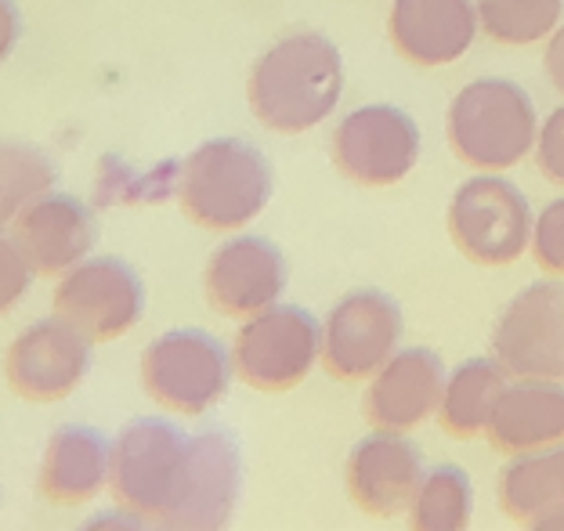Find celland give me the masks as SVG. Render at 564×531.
<instances>
[{
    "instance_id": "30",
    "label": "cell",
    "mask_w": 564,
    "mask_h": 531,
    "mask_svg": "<svg viewBox=\"0 0 564 531\" xmlns=\"http://www.w3.org/2000/svg\"><path fill=\"white\" fill-rule=\"evenodd\" d=\"M543 66H546V76H550V80H554V87L564 95V25H561V30H557L554 36H550Z\"/></svg>"
},
{
    "instance_id": "6",
    "label": "cell",
    "mask_w": 564,
    "mask_h": 531,
    "mask_svg": "<svg viewBox=\"0 0 564 531\" xmlns=\"http://www.w3.org/2000/svg\"><path fill=\"white\" fill-rule=\"evenodd\" d=\"M448 236L474 264H514L532 236L529 199L507 177H470L448 203Z\"/></svg>"
},
{
    "instance_id": "9",
    "label": "cell",
    "mask_w": 564,
    "mask_h": 531,
    "mask_svg": "<svg viewBox=\"0 0 564 531\" xmlns=\"http://www.w3.org/2000/svg\"><path fill=\"white\" fill-rule=\"evenodd\" d=\"M402 340V311L380 290H355L329 311L323 326V369L333 380L355 383L383 369Z\"/></svg>"
},
{
    "instance_id": "15",
    "label": "cell",
    "mask_w": 564,
    "mask_h": 531,
    "mask_svg": "<svg viewBox=\"0 0 564 531\" xmlns=\"http://www.w3.org/2000/svg\"><path fill=\"white\" fill-rule=\"evenodd\" d=\"M95 217L73 196H41L11 221V239L25 257L33 275L55 279L66 275L95 246Z\"/></svg>"
},
{
    "instance_id": "22",
    "label": "cell",
    "mask_w": 564,
    "mask_h": 531,
    "mask_svg": "<svg viewBox=\"0 0 564 531\" xmlns=\"http://www.w3.org/2000/svg\"><path fill=\"white\" fill-rule=\"evenodd\" d=\"M507 391V372L499 361L470 358L445 380V394L438 405V423L448 437L470 442L489 431L496 401Z\"/></svg>"
},
{
    "instance_id": "27",
    "label": "cell",
    "mask_w": 564,
    "mask_h": 531,
    "mask_svg": "<svg viewBox=\"0 0 564 531\" xmlns=\"http://www.w3.org/2000/svg\"><path fill=\"white\" fill-rule=\"evenodd\" d=\"M535 166L550 185L564 188V106L550 112L535 134Z\"/></svg>"
},
{
    "instance_id": "3",
    "label": "cell",
    "mask_w": 564,
    "mask_h": 531,
    "mask_svg": "<svg viewBox=\"0 0 564 531\" xmlns=\"http://www.w3.org/2000/svg\"><path fill=\"white\" fill-rule=\"evenodd\" d=\"M268 199H272V171L247 141H207L182 166L177 203L192 225L207 231H236L250 225Z\"/></svg>"
},
{
    "instance_id": "4",
    "label": "cell",
    "mask_w": 564,
    "mask_h": 531,
    "mask_svg": "<svg viewBox=\"0 0 564 531\" xmlns=\"http://www.w3.org/2000/svg\"><path fill=\"white\" fill-rule=\"evenodd\" d=\"M448 149L474 171H510L535 145V106L514 80H474L448 106Z\"/></svg>"
},
{
    "instance_id": "8",
    "label": "cell",
    "mask_w": 564,
    "mask_h": 531,
    "mask_svg": "<svg viewBox=\"0 0 564 531\" xmlns=\"http://www.w3.org/2000/svg\"><path fill=\"white\" fill-rule=\"evenodd\" d=\"M492 355L514 380L564 383V286L532 282L521 290L492 329Z\"/></svg>"
},
{
    "instance_id": "13",
    "label": "cell",
    "mask_w": 564,
    "mask_h": 531,
    "mask_svg": "<svg viewBox=\"0 0 564 531\" xmlns=\"http://www.w3.org/2000/svg\"><path fill=\"white\" fill-rule=\"evenodd\" d=\"M445 366L427 347L391 355L366 391V423L380 434H413L442 405Z\"/></svg>"
},
{
    "instance_id": "21",
    "label": "cell",
    "mask_w": 564,
    "mask_h": 531,
    "mask_svg": "<svg viewBox=\"0 0 564 531\" xmlns=\"http://www.w3.org/2000/svg\"><path fill=\"white\" fill-rule=\"evenodd\" d=\"M499 507L514 524L564 528V445L510 459L499 474Z\"/></svg>"
},
{
    "instance_id": "7",
    "label": "cell",
    "mask_w": 564,
    "mask_h": 531,
    "mask_svg": "<svg viewBox=\"0 0 564 531\" xmlns=\"http://www.w3.org/2000/svg\"><path fill=\"white\" fill-rule=\"evenodd\" d=\"M323 351V329L304 307H268L236 333L232 369L242 383L264 394L293 391Z\"/></svg>"
},
{
    "instance_id": "28",
    "label": "cell",
    "mask_w": 564,
    "mask_h": 531,
    "mask_svg": "<svg viewBox=\"0 0 564 531\" xmlns=\"http://www.w3.org/2000/svg\"><path fill=\"white\" fill-rule=\"evenodd\" d=\"M30 275L33 271L25 264V257L19 253L15 239L0 236V318L22 301L25 286H30Z\"/></svg>"
},
{
    "instance_id": "19",
    "label": "cell",
    "mask_w": 564,
    "mask_h": 531,
    "mask_svg": "<svg viewBox=\"0 0 564 531\" xmlns=\"http://www.w3.org/2000/svg\"><path fill=\"white\" fill-rule=\"evenodd\" d=\"M489 445L499 456H529L564 442V387L557 380H518L496 401Z\"/></svg>"
},
{
    "instance_id": "12",
    "label": "cell",
    "mask_w": 564,
    "mask_h": 531,
    "mask_svg": "<svg viewBox=\"0 0 564 531\" xmlns=\"http://www.w3.org/2000/svg\"><path fill=\"white\" fill-rule=\"evenodd\" d=\"M87 344L91 340L58 315L51 322H36V326L19 333V340L8 347L4 380L22 401H33V405L62 401L84 380L87 361H91Z\"/></svg>"
},
{
    "instance_id": "18",
    "label": "cell",
    "mask_w": 564,
    "mask_h": 531,
    "mask_svg": "<svg viewBox=\"0 0 564 531\" xmlns=\"http://www.w3.org/2000/svg\"><path fill=\"white\" fill-rule=\"evenodd\" d=\"M239 448L228 434L207 431L188 437V477L171 528L210 531L232 521L239 502Z\"/></svg>"
},
{
    "instance_id": "20",
    "label": "cell",
    "mask_w": 564,
    "mask_h": 531,
    "mask_svg": "<svg viewBox=\"0 0 564 531\" xmlns=\"http://www.w3.org/2000/svg\"><path fill=\"white\" fill-rule=\"evenodd\" d=\"M106 437L87 426H62L47 442L41 466V496L51 507H80L109 485Z\"/></svg>"
},
{
    "instance_id": "23",
    "label": "cell",
    "mask_w": 564,
    "mask_h": 531,
    "mask_svg": "<svg viewBox=\"0 0 564 531\" xmlns=\"http://www.w3.org/2000/svg\"><path fill=\"white\" fill-rule=\"evenodd\" d=\"M485 36L503 47H529L557 30L564 0H474Z\"/></svg>"
},
{
    "instance_id": "24",
    "label": "cell",
    "mask_w": 564,
    "mask_h": 531,
    "mask_svg": "<svg viewBox=\"0 0 564 531\" xmlns=\"http://www.w3.org/2000/svg\"><path fill=\"white\" fill-rule=\"evenodd\" d=\"M470 499V477L459 466H434L409 502V524L420 531H464Z\"/></svg>"
},
{
    "instance_id": "16",
    "label": "cell",
    "mask_w": 564,
    "mask_h": 531,
    "mask_svg": "<svg viewBox=\"0 0 564 531\" xmlns=\"http://www.w3.org/2000/svg\"><path fill=\"white\" fill-rule=\"evenodd\" d=\"M388 33L394 51L413 66H448L470 51L478 33V8L470 0H394Z\"/></svg>"
},
{
    "instance_id": "1",
    "label": "cell",
    "mask_w": 564,
    "mask_h": 531,
    "mask_svg": "<svg viewBox=\"0 0 564 531\" xmlns=\"http://www.w3.org/2000/svg\"><path fill=\"white\" fill-rule=\"evenodd\" d=\"M344 62L323 33H293L258 58L250 73V112L275 134H304L337 109Z\"/></svg>"
},
{
    "instance_id": "10",
    "label": "cell",
    "mask_w": 564,
    "mask_h": 531,
    "mask_svg": "<svg viewBox=\"0 0 564 531\" xmlns=\"http://www.w3.org/2000/svg\"><path fill=\"white\" fill-rule=\"evenodd\" d=\"M420 131L413 116L394 106H366L344 116L333 131V163L366 188H388L416 166Z\"/></svg>"
},
{
    "instance_id": "11",
    "label": "cell",
    "mask_w": 564,
    "mask_h": 531,
    "mask_svg": "<svg viewBox=\"0 0 564 531\" xmlns=\"http://www.w3.org/2000/svg\"><path fill=\"white\" fill-rule=\"evenodd\" d=\"M145 290L123 261L101 257L66 271L55 290V315L87 336L91 344H109L141 318Z\"/></svg>"
},
{
    "instance_id": "29",
    "label": "cell",
    "mask_w": 564,
    "mask_h": 531,
    "mask_svg": "<svg viewBox=\"0 0 564 531\" xmlns=\"http://www.w3.org/2000/svg\"><path fill=\"white\" fill-rule=\"evenodd\" d=\"M15 41H19V11L11 0H0V62L11 55Z\"/></svg>"
},
{
    "instance_id": "25",
    "label": "cell",
    "mask_w": 564,
    "mask_h": 531,
    "mask_svg": "<svg viewBox=\"0 0 564 531\" xmlns=\"http://www.w3.org/2000/svg\"><path fill=\"white\" fill-rule=\"evenodd\" d=\"M55 185V166L44 152L19 141H0V225H11L30 203Z\"/></svg>"
},
{
    "instance_id": "17",
    "label": "cell",
    "mask_w": 564,
    "mask_h": 531,
    "mask_svg": "<svg viewBox=\"0 0 564 531\" xmlns=\"http://www.w3.org/2000/svg\"><path fill=\"white\" fill-rule=\"evenodd\" d=\"M423 481L420 452L405 434H373L358 442L348 456V496L369 517H399L409 510Z\"/></svg>"
},
{
    "instance_id": "26",
    "label": "cell",
    "mask_w": 564,
    "mask_h": 531,
    "mask_svg": "<svg viewBox=\"0 0 564 531\" xmlns=\"http://www.w3.org/2000/svg\"><path fill=\"white\" fill-rule=\"evenodd\" d=\"M532 257L546 275L564 279V199H554L532 225Z\"/></svg>"
},
{
    "instance_id": "2",
    "label": "cell",
    "mask_w": 564,
    "mask_h": 531,
    "mask_svg": "<svg viewBox=\"0 0 564 531\" xmlns=\"http://www.w3.org/2000/svg\"><path fill=\"white\" fill-rule=\"evenodd\" d=\"M188 477V437L163 420L123 426L109 456V491L134 524L171 528Z\"/></svg>"
},
{
    "instance_id": "5",
    "label": "cell",
    "mask_w": 564,
    "mask_h": 531,
    "mask_svg": "<svg viewBox=\"0 0 564 531\" xmlns=\"http://www.w3.org/2000/svg\"><path fill=\"white\" fill-rule=\"evenodd\" d=\"M232 361L214 336L199 329H177L152 340L141 355V387L156 405L177 416H199L225 398L232 380Z\"/></svg>"
},
{
    "instance_id": "14",
    "label": "cell",
    "mask_w": 564,
    "mask_h": 531,
    "mask_svg": "<svg viewBox=\"0 0 564 531\" xmlns=\"http://www.w3.org/2000/svg\"><path fill=\"white\" fill-rule=\"evenodd\" d=\"M286 290V261L268 239L225 242L207 264V301L225 318H253Z\"/></svg>"
}]
</instances>
